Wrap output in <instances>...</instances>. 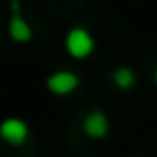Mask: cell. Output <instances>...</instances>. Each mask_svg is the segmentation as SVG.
<instances>
[{"instance_id": "1", "label": "cell", "mask_w": 157, "mask_h": 157, "mask_svg": "<svg viewBox=\"0 0 157 157\" xmlns=\"http://www.w3.org/2000/svg\"><path fill=\"white\" fill-rule=\"evenodd\" d=\"M65 48H67V52H69L73 58H84V56H88V54L95 50V41H93V37H90L88 30H84V28H73V30L67 33Z\"/></svg>"}, {"instance_id": "2", "label": "cell", "mask_w": 157, "mask_h": 157, "mask_svg": "<svg viewBox=\"0 0 157 157\" xmlns=\"http://www.w3.org/2000/svg\"><path fill=\"white\" fill-rule=\"evenodd\" d=\"M0 136H2V140H7L9 144H22L28 138V127L20 118H7L2 125H0Z\"/></svg>"}, {"instance_id": "3", "label": "cell", "mask_w": 157, "mask_h": 157, "mask_svg": "<svg viewBox=\"0 0 157 157\" xmlns=\"http://www.w3.org/2000/svg\"><path fill=\"white\" fill-rule=\"evenodd\" d=\"M48 88L56 95H67L78 88V78L71 71H56L54 75L48 78Z\"/></svg>"}, {"instance_id": "4", "label": "cell", "mask_w": 157, "mask_h": 157, "mask_svg": "<svg viewBox=\"0 0 157 157\" xmlns=\"http://www.w3.org/2000/svg\"><path fill=\"white\" fill-rule=\"evenodd\" d=\"M108 129H110V121H108V116H105L103 112H99V110L90 112V114L84 118V131H86L90 138H103V136L108 133Z\"/></svg>"}, {"instance_id": "5", "label": "cell", "mask_w": 157, "mask_h": 157, "mask_svg": "<svg viewBox=\"0 0 157 157\" xmlns=\"http://www.w3.org/2000/svg\"><path fill=\"white\" fill-rule=\"evenodd\" d=\"M9 35H11V39H15V41H28V39L33 37L30 26L24 22V17H22L20 11H17V0L13 2V17H11V22H9Z\"/></svg>"}, {"instance_id": "6", "label": "cell", "mask_w": 157, "mask_h": 157, "mask_svg": "<svg viewBox=\"0 0 157 157\" xmlns=\"http://www.w3.org/2000/svg\"><path fill=\"white\" fill-rule=\"evenodd\" d=\"M114 84H116L118 88H131V86L136 84L133 71H131L129 67H118V69L114 71Z\"/></svg>"}, {"instance_id": "7", "label": "cell", "mask_w": 157, "mask_h": 157, "mask_svg": "<svg viewBox=\"0 0 157 157\" xmlns=\"http://www.w3.org/2000/svg\"><path fill=\"white\" fill-rule=\"evenodd\" d=\"M155 82H157V71H155Z\"/></svg>"}]
</instances>
